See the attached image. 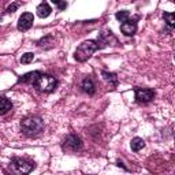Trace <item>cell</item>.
<instances>
[{
    "mask_svg": "<svg viewBox=\"0 0 175 175\" xmlns=\"http://www.w3.org/2000/svg\"><path fill=\"white\" fill-rule=\"evenodd\" d=\"M21 130L27 137H36L44 130V122L39 116H27L21 122Z\"/></svg>",
    "mask_w": 175,
    "mask_h": 175,
    "instance_id": "cell-1",
    "label": "cell"
},
{
    "mask_svg": "<svg viewBox=\"0 0 175 175\" xmlns=\"http://www.w3.org/2000/svg\"><path fill=\"white\" fill-rule=\"evenodd\" d=\"M97 49H99V44L96 43V41H93V40L84 41V43L77 48V51H75V53H74V58L77 62H86Z\"/></svg>",
    "mask_w": 175,
    "mask_h": 175,
    "instance_id": "cell-2",
    "label": "cell"
},
{
    "mask_svg": "<svg viewBox=\"0 0 175 175\" xmlns=\"http://www.w3.org/2000/svg\"><path fill=\"white\" fill-rule=\"evenodd\" d=\"M34 88L39 92H43V93H51L53 92L58 86V81L55 80V77L49 74H40L39 78L34 81Z\"/></svg>",
    "mask_w": 175,
    "mask_h": 175,
    "instance_id": "cell-3",
    "label": "cell"
},
{
    "mask_svg": "<svg viewBox=\"0 0 175 175\" xmlns=\"http://www.w3.org/2000/svg\"><path fill=\"white\" fill-rule=\"evenodd\" d=\"M82 148V140L78 136L75 134H68L63 141V149L64 150H71V152H75V150Z\"/></svg>",
    "mask_w": 175,
    "mask_h": 175,
    "instance_id": "cell-4",
    "label": "cell"
},
{
    "mask_svg": "<svg viewBox=\"0 0 175 175\" xmlns=\"http://www.w3.org/2000/svg\"><path fill=\"white\" fill-rule=\"evenodd\" d=\"M12 164H14V168L22 174H29L34 168V163L29 162V160H25V159H21V157H14Z\"/></svg>",
    "mask_w": 175,
    "mask_h": 175,
    "instance_id": "cell-5",
    "label": "cell"
},
{
    "mask_svg": "<svg viewBox=\"0 0 175 175\" xmlns=\"http://www.w3.org/2000/svg\"><path fill=\"white\" fill-rule=\"evenodd\" d=\"M136 100L138 103H149L155 97V92L152 89H145V88H136Z\"/></svg>",
    "mask_w": 175,
    "mask_h": 175,
    "instance_id": "cell-6",
    "label": "cell"
},
{
    "mask_svg": "<svg viewBox=\"0 0 175 175\" xmlns=\"http://www.w3.org/2000/svg\"><path fill=\"white\" fill-rule=\"evenodd\" d=\"M33 22H34V16L32 12H25L21 15V18L18 21V29L19 30H29L30 27L33 26Z\"/></svg>",
    "mask_w": 175,
    "mask_h": 175,
    "instance_id": "cell-7",
    "label": "cell"
},
{
    "mask_svg": "<svg viewBox=\"0 0 175 175\" xmlns=\"http://www.w3.org/2000/svg\"><path fill=\"white\" fill-rule=\"evenodd\" d=\"M121 30L125 36H133L137 32V23L134 21H125V22L121 25Z\"/></svg>",
    "mask_w": 175,
    "mask_h": 175,
    "instance_id": "cell-8",
    "label": "cell"
},
{
    "mask_svg": "<svg viewBox=\"0 0 175 175\" xmlns=\"http://www.w3.org/2000/svg\"><path fill=\"white\" fill-rule=\"evenodd\" d=\"M37 15L40 16V18H47V16H49V14L52 12V8L49 7V4L48 3H41V4L37 6Z\"/></svg>",
    "mask_w": 175,
    "mask_h": 175,
    "instance_id": "cell-9",
    "label": "cell"
},
{
    "mask_svg": "<svg viewBox=\"0 0 175 175\" xmlns=\"http://www.w3.org/2000/svg\"><path fill=\"white\" fill-rule=\"evenodd\" d=\"M82 90L88 94H94L96 93V86H94L93 81H92V78L86 77L84 81H82Z\"/></svg>",
    "mask_w": 175,
    "mask_h": 175,
    "instance_id": "cell-10",
    "label": "cell"
},
{
    "mask_svg": "<svg viewBox=\"0 0 175 175\" xmlns=\"http://www.w3.org/2000/svg\"><path fill=\"white\" fill-rule=\"evenodd\" d=\"M40 73L39 71H32V73H27L25 75H22V77L18 80L19 84H34V81L39 78Z\"/></svg>",
    "mask_w": 175,
    "mask_h": 175,
    "instance_id": "cell-11",
    "label": "cell"
},
{
    "mask_svg": "<svg viewBox=\"0 0 175 175\" xmlns=\"http://www.w3.org/2000/svg\"><path fill=\"white\" fill-rule=\"evenodd\" d=\"M101 75H103V78H104V80L107 81L109 85H111V86H114V88L118 86L119 81H118V77H116V75H115L114 73H108V71H103Z\"/></svg>",
    "mask_w": 175,
    "mask_h": 175,
    "instance_id": "cell-12",
    "label": "cell"
},
{
    "mask_svg": "<svg viewBox=\"0 0 175 175\" xmlns=\"http://www.w3.org/2000/svg\"><path fill=\"white\" fill-rule=\"evenodd\" d=\"M12 108V103L7 97H0V115H6Z\"/></svg>",
    "mask_w": 175,
    "mask_h": 175,
    "instance_id": "cell-13",
    "label": "cell"
},
{
    "mask_svg": "<svg viewBox=\"0 0 175 175\" xmlns=\"http://www.w3.org/2000/svg\"><path fill=\"white\" fill-rule=\"evenodd\" d=\"M130 146H131V149L134 150V152H138V150H141L144 146H145V141H144L142 138H140V137H136V138L131 140Z\"/></svg>",
    "mask_w": 175,
    "mask_h": 175,
    "instance_id": "cell-14",
    "label": "cell"
},
{
    "mask_svg": "<svg viewBox=\"0 0 175 175\" xmlns=\"http://www.w3.org/2000/svg\"><path fill=\"white\" fill-rule=\"evenodd\" d=\"M52 44H53V37L52 36H47V37H44V39H41L39 41V47H41V48H51Z\"/></svg>",
    "mask_w": 175,
    "mask_h": 175,
    "instance_id": "cell-15",
    "label": "cell"
},
{
    "mask_svg": "<svg viewBox=\"0 0 175 175\" xmlns=\"http://www.w3.org/2000/svg\"><path fill=\"white\" fill-rule=\"evenodd\" d=\"M164 21L167 22V25L170 27H174L175 26V14L174 12H164Z\"/></svg>",
    "mask_w": 175,
    "mask_h": 175,
    "instance_id": "cell-16",
    "label": "cell"
},
{
    "mask_svg": "<svg viewBox=\"0 0 175 175\" xmlns=\"http://www.w3.org/2000/svg\"><path fill=\"white\" fill-rule=\"evenodd\" d=\"M33 59H34V55L32 52H26V53L22 55V58H21V63L27 64V63H30V62H33Z\"/></svg>",
    "mask_w": 175,
    "mask_h": 175,
    "instance_id": "cell-17",
    "label": "cell"
},
{
    "mask_svg": "<svg viewBox=\"0 0 175 175\" xmlns=\"http://www.w3.org/2000/svg\"><path fill=\"white\" fill-rule=\"evenodd\" d=\"M116 19L118 21H121V22H125V21H127V18L130 16V14H129V11H119V12H116Z\"/></svg>",
    "mask_w": 175,
    "mask_h": 175,
    "instance_id": "cell-18",
    "label": "cell"
},
{
    "mask_svg": "<svg viewBox=\"0 0 175 175\" xmlns=\"http://www.w3.org/2000/svg\"><path fill=\"white\" fill-rule=\"evenodd\" d=\"M16 8H18V3H14V4L7 7V12H15Z\"/></svg>",
    "mask_w": 175,
    "mask_h": 175,
    "instance_id": "cell-19",
    "label": "cell"
},
{
    "mask_svg": "<svg viewBox=\"0 0 175 175\" xmlns=\"http://www.w3.org/2000/svg\"><path fill=\"white\" fill-rule=\"evenodd\" d=\"M66 7H67V3L66 2H60L59 4H58V8H59L60 11H62V10H66Z\"/></svg>",
    "mask_w": 175,
    "mask_h": 175,
    "instance_id": "cell-20",
    "label": "cell"
},
{
    "mask_svg": "<svg viewBox=\"0 0 175 175\" xmlns=\"http://www.w3.org/2000/svg\"><path fill=\"white\" fill-rule=\"evenodd\" d=\"M51 2H52L53 4H56V6H58V4H59V3L62 2V0H51Z\"/></svg>",
    "mask_w": 175,
    "mask_h": 175,
    "instance_id": "cell-21",
    "label": "cell"
}]
</instances>
